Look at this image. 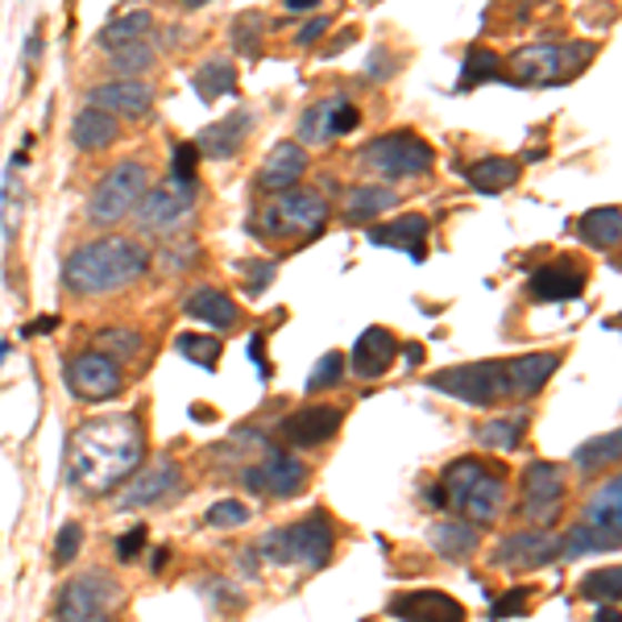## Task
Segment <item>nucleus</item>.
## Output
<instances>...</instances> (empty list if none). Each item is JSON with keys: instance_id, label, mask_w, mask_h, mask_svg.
I'll list each match as a JSON object with an SVG mask.
<instances>
[{"instance_id": "f257e3e1", "label": "nucleus", "mask_w": 622, "mask_h": 622, "mask_svg": "<svg viewBox=\"0 0 622 622\" xmlns=\"http://www.w3.org/2000/svg\"><path fill=\"white\" fill-rule=\"evenodd\" d=\"M146 457V432L138 415H104L88 420L71 440V469L67 478L83 494H104L121 485Z\"/></svg>"}, {"instance_id": "f03ea898", "label": "nucleus", "mask_w": 622, "mask_h": 622, "mask_svg": "<svg viewBox=\"0 0 622 622\" xmlns=\"http://www.w3.org/2000/svg\"><path fill=\"white\" fill-rule=\"evenodd\" d=\"M150 270V249L133 241V237H96L83 241L67 253L62 262V287L71 295L96 299V295H117L129 282H138Z\"/></svg>"}, {"instance_id": "7ed1b4c3", "label": "nucleus", "mask_w": 622, "mask_h": 622, "mask_svg": "<svg viewBox=\"0 0 622 622\" xmlns=\"http://www.w3.org/2000/svg\"><path fill=\"white\" fill-rule=\"evenodd\" d=\"M337 552V528L324 511L299 519L291 528H270L258 544V556L274 560V564H299V569H324L328 560Z\"/></svg>"}, {"instance_id": "20e7f679", "label": "nucleus", "mask_w": 622, "mask_h": 622, "mask_svg": "<svg viewBox=\"0 0 622 622\" xmlns=\"http://www.w3.org/2000/svg\"><path fill=\"white\" fill-rule=\"evenodd\" d=\"M358 162L370 174H382V179H423L435 167V150L420 133L394 129V133L365 141L358 150Z\"/></svg>"}, {"instance_id": "39448f33", "label": "nucleus", "mask_w": 622, "mask_h": 622, "mask_svg": "<svg viewBox=\"0 0 622 622\" xmlns=\"http://www.w3.org/2000/svg\"><path fill=\"white\" fill-rule=\"evenodd\" d=\"M150 187V167L146 162H117L109 174H100L88 195V224L92 229H112L133 217L138 200Z\"/></svg>"}, {"instance_id": "423d86ee", "label": "nucleus", "mask_w": 622, "mask_h": 622, "mask_svg": "<svg viewBox=\"0 0 622 622\" xmlns=\"http://www.w3.org/2000/svg\"><path fill=\"white\" fill-rule=\"evenodd\" d=\"M593 62V47L576 42V47H560V42H540V47L519 50L511 62H506V76L523 88H556V83H569L573 76H581Z\"/></svg>"}, {"instance_id": "0eeeda50", "label": "nucleus", "mask_w": 622, "mask_h": 622, "mask_svg": "<svg viewBox=\"0 0 622 622\" xmlns=\"http://www.w3.org/2000/svg\"><path fill=\"white\" fill-rule=\"evenodd\" d=\"M328 195H320L315 187H287L279 195H270L262 212V233L282 241V237H320L328 229Z\"/></svg>"}, {"instance_id": "6e6552de", "label": "nucleus", "mask_w": 622, "mask_h": 622, "mask_svg": "<svg viewBox=\"0 0 622 622\" xmlns=\"http://www.w3.org/2000/svg\"><path fill=\"white\" fill-rule=\"evenodd\" d=\"M124 602L121 581L109 569H83L71 581H62L54 598V619L62 622H100Z\"/></svg>"}, {"instance_id": "1a4fd4ad", "label": "nucleus", "mask_w": 622, "mask_h": 622, "mask_svg": "<svg viewBox=\"0 0 622 622\" xmlns=\"http://www.w3.org/2000/svg\"><path fill=\"white\" fill-rule=\"evenodd\" d=\"M428 387H432L435 394L457 399V403L494 407L506 399V373H502V361H465V365L435 370L432 378H428Z\"/></svg>"}, {"instance_id": "9d476101", "label": "nucleus", "mask_w": 622, "mask_h": 622, "mask_svg": "<svg viewBox=\"0 0 622 622\" xmlns=\"http://www.w3.org/2000/svg\"><path fill=\"white\" fill-rule=\"evenodd\" d=\"M200 195V179H183V174H167L162 183H150L146 195L133 208V224L138 233H167L183 217H191Z\"/></svg>"}, {"instance_id": "9b49d317", "label": "nucleus", "mask_w": 622, "mask_h": 622, "mask_svg": "<svg viewBox=\"0 0 622 622\" xmlns=\"http://www.w3.org/2000/svg\"><path fill=\"white\" fill-rule=\"evenodd\" d=\"M67 390L83 403H109L124 390L121 361L109 358L104 349H88L79 358L67 361Z\"/></svg>"}, {"instance_id": "f8f14e48", "label": "nucleus", "mask_w": 622, "mask_h": 622, "mask_svg": "<svg viewBox=\"0 0 622 622\" xmlns=\"http://www.w3.org/2000/svg\"><path fill=\"white\" fill-rule=\"evenodd\" d=\"M556 556H560L556 535L540 528H528V531L506 535V540H498V548L490 552V564L502 569V573H535V569L552 564Z\"/></svg>"}, {"instance_id": "ddd939ff", "label": "nucleus", "mask_w": 622, "mask_h": 622, "mask_svg": "<svg viewBox=\"0 0 622 622\" xmlns=\"http://www.w3.org/2000/svg\"><path fill=\"white\" fill-rule=\"evenodd\" d=\"M358 124H361V109L349 96H328V100H315V104L303 109V117H299V141L303 146H320V141L349 138Z\"/></svg>"}, {"instance_id": "4468645a", "label": "nucleus", "mask_w": 622, "mask_h": 622, "mask_svg": "<svg viewBox=\"0 0 622 622\" xmlns=\"http://www.w3.org/2000/svg\"><path fill=\"white\" fill-rule=\"evenodd\" d=\"M241 485H245L249 494L295 498V494H303V485H308V465H303L299 457H291V452L274 449L262 465L241 469Z\"/></svg>"}, {"instance_id": "2eb2a0df", "label": "nucleus", "mask_w": 622, "mask_h": 622, "mask_svg": "<svg viewBox=\"0 0 622 622\" xmlns=\"http://www.w3.org/2000/svg\"><path fill=\"white\" fill-rule=\"evenodd\" d=\"M341 423H344L341 407L308 403V407H299V411H291V415L279 423V435L291 449H320V444H328L332 435L341 432Z\"/></svg>"}, {"instance_id": "dca6fc26", "label": "nucleus", "mask_w": 622, "mask_h": 622, "mask_svg": "<svg viewBox=\"0 0 622 622\" xmlns=\"http://www.w3.org/2000/svg\"><path fill=\"white\" fill-rule=\"evenodd\" d=\"M88 104L96 109H109L112 117H133V121H146L154 112V88L141 76H117L109 83H96L88 88Z\"/></svg>"}, {"instance_id": "f3484780", "label": "nucleus", "mask_w": 622, "mask_h": 622, "mask_svg": "<svg viewBox=\"0 0 622 622\" xmlns=\"http://www.w3.org/2000/svg\"><path fill=\"white\" fill-rule=\"evenodd\" d=\"M449 506L452 511H461L469 523H478V528L494 523L498 514H502V506H506V473L494 465H485L461 494L452 498Z\"/></svg>"}, {"instance_id": "a211bd4d", "label": "nucleus", "mask_w": 622, "mask_h": 622, "mask_svg": "<svg viewBox=\"0 0 622 622\" xmlns=\"http://www.w3.org/2000/svg\"><path fill=\"white\" fill-rule=\"evenodd\" d=\"M564 365V353L560 349H540V353H519V358L502 361V373H506V394L514 399H535L540 390L552 382V373Z\"/></svg>"}, {"instance_id": "6ab92c4d", "label": "nucleus", "mask_w": 622, "mask_h": 622, "mask_svg": "<svg viewBox=\"0 0 622 622\" xmlns=\"http://www.w3.org/2000/svg\"><path fill=\"white\" fill-rule=\"evenodd\" d=\"M303 174H308V146H303V141H279V146L265 154L253 187H258L262 195H279L287 187H295Z\"/></svg>"}, {"instance_id": "aec40b11", "label": "nucleus", "mask_w": 622, "mask_h": 622, "mask_svg": "<svg viewBox=\"0 0 622 622\" xmlns=\"http://www.w3.org/2000/svg\"><path fill=\"white\" fill-rule=\"evenodd\" d=\"M585 295V274L573 262H548L528 274V299L531 303H569Z\"/></svg>"}, {"instance_id": "412c9836", "label": "nucleus", "mask_w": 622, "mask_h": 622, "mask_svg": "<svg viewBox=\"0 0 622 622\" xmlns=\"http://www.w3.org/2000/svg\"><path fill=\"white\" fill-rule=\"evenodd\" d=\"M399 349H403V344H399V337H394L390 328L373 324V328H365L358 337V344L349 349V365H353L358 378H382V373L394 365Z\"/></svg>"}, {"instance_id": "4be33fe9", "label": "nucleus", "mask_w": 622, "mask_h": 622, "mask_svg": "<svg viewBox=\"0 0 622 622\" xmlns=\"http://www.w3.org/2000/svg\"><path fill=\"white\" fill-rule=\"evenodd\" d=\"M428 229H432L428 217L407 212V217L387 220V224H370V229H365V241H370V245L403 249V253H411L415 262H423V258H428Z\"/></svg>"}, {"instance_id": "5701e85b", "label": "nucleus", "mask_w": 622, "mask_h": 622, "mask_svg": "<svg viewBox=\"0 0 622 622\" xmlns=\"http://www.w3.org/2000/svg\"><path fill=\"white\" fill-rule=\"evenodd\" d=\"M390 619H407V622H432V619H449V622H461L465 619V606L452 598V593H440V590H415V593H403V598H394L387 606Z\"/></svg>"}, {"instance_id": "b1692460", "label": "nucleus", "mask_w": 622, "mask_h": 622, "mask_svg": "<svg viewBox=\"0 0 622 622\" xmlns=\"http://www.w3.org/2000/svg\"><path fill=\"white\" fill-rule=\"evenodd\" d=\"M249 124H253V117L249 112H229L224 121H212L208 129H200L195 133V150H200L203 158H217V162H229V158L241 150V141L249 138Z\"/></svg>"}, {"instance_id": "393cba45", "label": "nucleus", "mask_w": 622, "mask_h": 622, "mask_svg": "<svg viewBox=\"0 0 622 622\" xmlns=\"http://www.w3.org/2000/svg\"><path fill=\"white\" fill-rule=\"evenodd\" d=\"M183 315L187 320H200L203 328H212V332H233L237 320H241V311L237 303L220 287H200V291H191L183 303Z\"/></svg>"}, {"instance_id": "a878e982", "label": "nucleus", "mask_w": 622, "mask_h": 622, "mask_svg": "<svg viewBox=\"0 0 622 622\" xmlns=\"http://www.w3.org/2000/svg\"><path fill=\"white\" fill-rule=\"evenodd\" d=\"M117 138H121V124H117V117H112L109 109H96V104H88V109H79L76 121H71V146L83 150V154L109 150Z\"/></svg>"}, {"instance_id": "bb28decb", "label": "nucleus", "mask_w": 622, "mask_h": 622, "mask_svg": "<svg viewBox=\"0 0 622 622\" xmlns=\"http://www.w3.org/2000/svg\"><path fill=\"white\" fill-rule=\"evenodd\" d=\"M179 478H183V469L174 465V461H162V465H154L150 473H141L138 482L124 490L121 506H124V511H138V506H154V502H162V498H171L174 490H179Z\"/></svg>"}, {"instance_id": "cd10ccee", "label": "nucleus", "mask_w": 622, "mask_h": 622, "mask_svg": "<svg viewBox=\"0 0 622 622\" xmlns=\"http://www.w3.org/2000/svg\"><path fill=\"white\" fill-rule=\"evenodd\" d=\"M519 174H523V162L502 158V154H485L465 167V183L473 187V191H482V195H498V191H506V187L519 183Z\"/></svg>"}, {"instance_id": "c85d7f7f", "label": "nucleus", "mask_w": 622, "mask_h": 622, "mask_svg": "<svg viewBox=\"0 0 622 622\" xmlns=\"http://www.w3.org/2000/svg\"><path fill=\"white\" fill-rule=\"evenodd\" d=\"M428 540H432L435 556L465 560V556L478 552V544H482V531H478V523H469V519H440V523L428 531Z\"/></svg>"}, {"instance_id": "c756f323", "label": "nucleus", "mask_w": 622, "mask_h": 622, "mask_svg": "<svg viewBox=\"0 0 622 622\" xmlns=\"http://www.w3.org/2000/svg\"><path fill=\"white\" fill-rule=\"evenodd\" d=\"M399 203V191L382 183H358L344 191V217L353 224H365V220H378L382 212H390Z\"/></svg>"}, {"instance_id": "7c9ffc66", "label": "nucleus", "mask_w": 622, "mask_h": 622, "mask_svg": "<svg viewBox=\"0 0 622 622\" xmlns=\"http://www.w3.org/2000/svg\"><path fill=\"white\" fill-rule=\"evenodd\" d=\"M585 523L614 535V540H622V482L619 478H606V482L593 490L590 506H585Z\"/></svg>"}, {"instance_id": "2f4dec72", "label": "nucleus", "mask_w": 622, "mask_h": 622, "mask_svg": "<svg viewBox=\"0 0 622 622\" xmlns=\"http://www.w3.org/2000/svg\"><path fill=\"white\" fill-rule=\"evenodd\" d=\"M528 411H511V415H498V420H485L482 428H473V440L490 452H514L528 435Z\"/></svg>"}, {"instance_id": "473e14b6", "label": "nucleus", "mask_w": 622, "mask_h": 622, "mask_svg": "<svg viewBox=\"0 0 622 622\" xmlns=\"http://www.w3.org/2000/svg\"><path fill=\"white\" fill-rule=\"evenodd\" d=\"M576 237L593 249H619V241H622L619 203H606V208H593V212H585V217L576 220Z\"/></svg>"}, {"instance_id": "72a5a7b5", "label": "nucleus", "mask_w": 622, "mask_h": 622, "mask_svg": "<svg viewBox=\"0 0 622 622\" xmlns=\"http://www.w3.org/2000/svg\"><path fill=\"white\" fill-rule=\"evenodd\" d=\"M564 465L556 461H531L523 469V502H564Z\"/></svg>"}, {"instance_id": "f704fd0d", "label": "nucleus", "mask_w": 622, "mask_h": 622, "mask_svg": "<svg viewBox=\"0 0 622 622\" xmlns=\"http://www.w3.org/2000/svg\"><path fill=\"white\" fill-rule=\"evenodd\" d=\"M619 544L622 540H614V535H606V531L590 528L585 519H576L573 528L564 531V540H556V552L560 556L576 560V556H593V552H619Z\"/></svg>"}, {"instance_id": "c9c22d12", "label": "nucleus", "mask_w": 622, "mask_h": 622, "mask_svg": "<svg viewBox=\"0 0 622 622\" xmlns=\"http://www.w3.org/2000/svg\"><path fill=\"white\" fill-rule=\"evenodd\" d=\"M150 30H154V17L146 13V9H129V13L112 17L109 26L96 33V42H100V47H109V50H117V47H129V42H141V38H146Z\"/></svg>"}, {"instance_id": "e433bc0d", "label": "nucleus", "mask_w": 622, "mask_h": 622, "mask_svg": "<svg viewBox=\"0 0 622 622\" xmlns=\"http://www.w3.org/2000/svg\"><path fill=\"white\" fill-rule=\"evenodd\" d=\"M610 465H619V428H610L606 435H593V440L573 449L576 473H602Z\"/></svg>"}, {"instance_id": "4c0bfd02", "label": "nucleus", "mask_w": 622, "mask_h": 622, "mask_svg": "<svg viewBox=\"0 0 622 622\" xmlns=\"http://www.w3.org/2000/svg\"><path fill=\"white\" fill-rule=\"evenodd\" d=\"M195 92H200V100H208V104H217L220 96H233L237 92V67L229 59H208L195 71Z\"/></svg>"}, {"instance_id": "58836bf2", "label": "nucleus", "mask_w": 622, "mask_h": 622, "mask_svg": "<svg viewBox=\"0 0 622 622\" xmlns=\"http://www.w3.org/2000/svg\"><path fill=\"white\" fill-rule=\"evenodd\" d=\"M490 79H506V62H502V54H494V50H485V47H469L457 88H461V92H469V88L490 83Z\"/></svg>"}, {"instance_id": "ea45409f", "label": "nucleus", "mask_w": 622, "mask_h": 622, "mask_svg": "<svg viewBox=\"0 0 622 622\" xmlns=\"http://www.w3.org/2000/svg\"><path fill=\"white\" fill-rule=\"evenodd\" d=\"M344 370H349V358H344L341 349L324 353V358L311 365L308 378H303V394H324V390H337L341 387Z\"/></svg>"}, {"instance_id": "a19ab883", "label": "nucleus", "mask_w": 622, "mask_h": 622, "mask_svg": "<svg viewBox=\"0 0 622 622\" xmlns=\"http://www.w3.org/2000/svg\"><path fill=\"white\" fill-rule=\"evenodd\" d=\"M174 353H183L191 365H203V370H217L224 344L217 337H203V332H179L174 337Z\"/></svg>"}, {"instance_id": "79ce46f5", "label": "nucleus", "mask_w": 622, "mask_h": 622, "mask_svg": "<svg viewBox=\"0 0 622 622\" xmlns=\"http://www.w3.org/2000/svg\"><path fill=\"white\" fill-rule=\"evenodd\" d=\"M96 349H104V353L117 361H129V358H141L146 337L133 332V328H100V332H96Z\"/></svg>"}, {"instance_id": "37998d69", "label": "nucleus", "mask_w": 622, "mask_h": 622, "mask_svg": "<svg viewBox=\"0 0 622 622\" xmlns=\"http://www.w3.org/2000/svg\"><path fill=\"white\" fill-rule=\"evenodd\" d=\"M150 67H154V50L146 47V38H141V42H129V47H117L109 59L112 76H146Z\"/></svg>"}, {"instance_id": "c03bdc74", "label": "nucleus", "mask_w": 622, "mask_h": 622, "mask_svg": "<svg viewBox=\"0 0 622 622\" xmlns=\"http://www.w3.org/2000/svg\"><path fill=\"white\" fill-rule=\"evenodd\" d=\"M622 593V569L619 564H610V569H598L581 581V598H590V602H619Z\"/></svg>"}, {"instance_id": "a18cd8bd", "label": "nucleus", "mask_w": 622, "mask_h": 622, "mask_svg": "<svg viewBox=\"0 0 622 622\" xmlns=\"http://www.w3.org/2000/svg\"><path fill=\"white\" fill-rule=\"evenodd\" d=\"M249 523V506L241 502V498H220V502H212L208 511H203V528H245Z\"/></svg>"}, {"instance_id": "49530a36", "label": "nucleus", "mask_w": 622, "mask_h": 622, "mask_svg": "<svg viewBox=\"0 0 622 622\" xmlns=\"http://www.w3.org/2000/svg\"><path fill=\"white\" fill-rule=\"evenodd\" d=\"M200 262V245L195 241H183V245H167L158 253V270L162 274H183L187 265Z\"/></svg>"}, {"instance_id": "de8ad7c7", "label": "nucleus", "mask_w": 622, "mask_h": 622, "mask_svg": "<svg viewBox=\"0 0 622 622\" xmlns=\"http://www.w3.org/2000/svg\"><path fill=\"white\" fill-rule=\"evenodd\" d=\"M79 548H83V528H79L76 519H71V523H62L59 535H54V564H59V569H67V564L79 556Z\"/></svg>"}, {"instance_id": "09e8293b", "label": "nucleus", "mask_w": 622, "mask_h": 622, "mask_svg": "<svg viewBox=\"0 0 622 622\" xmlns=\"http://www.w3.org/2000/svg\"><path fill=\"white\" fill-rule=\"evenodd\" d=\"M528 602H531L528 585H514L511 593H502L494 606H490V619H523V614H528Z\"/></svg>"}, {"instance_id": "8fccbe9b", "label": "nucleus", "mask_w": 622, "mask_h": 622, "mask_svg": "<svg viewBox=\"0 0 622 622\" xmlns=\"http://www.w3.org/2000/svg\"><path fill=\"white\" fill-rule=\"evenodd\" d=\"M146 540H150V531H146V523H138V528H129L121 535V540H117V560H121V564H133V560L141 556V552H146Z\"/></svg>"}, {"instance_id": "3c124183", "label": "nucleus", "mask_w": 622, "mask_h": 622, "mask_svg": "<svg viewBox=\"0 0 622 622\" xmlns=\"http://www.w3.org/2000/svg\"><path fill=\"white\" fill-rule=\"evenodd\" d=\"M560 506H564V502H523V506H519V519H528L531 528H552L560 519Z\"/></svg>"}, {"instance_id": "603ef678", "label": "nucleus", "mask_w": 622, "mask_h": 622, "mask_svg": "<svg viewBox=\"0 0 622 622\" xmlns=\"http://www.w3.org/2000/svg\"><path fill=\"white\" fill-rule=\"evenodd\" d=\"M195 158H200V150H195L191 141H183V146H174V150H171V174L195 179Z\"/></svg>"}, {"instance_id": "864d4df0", "label": "nucleus", "mask_w": 622, "mask_h": 622, "mask_svg": "<svg viewBox=\"0 0 622 622\" xmlns=\"http://www.w3.org/2000/svg\"><path fill=\"white\" fill-rule=\"evenodd\" d=\"M249 274V282H245V291L249 295H262L265 287H270V279H274V262H262V265H253V262H245L241 265Z\"/></svg>"}, {"instance_id": "5fc2aeb1", "label": "nucleus", "mask_w": 622, "mask_h": 622, "mask_svg": "<svg viewBox=\"0 0 622 622\" xmlns=\"http://www.w3.org/2000/svg\"><path fill=\"white\" fill-rule=\"evenodd\" d=\"M328 26H332V17H311L308 26L295 33V47H303V50L315 47V42H320V38L328 33Z\"/></svg>"}, {"instance_id": "6e6d98bb", "label": "nucleus", "mask_w": 622, "mask_h": 622, "mask_svg": "<svg viewBox=\"0 0 622 622\" xmlns=\"http://www.w3.org/2000/svg\"><path fill=\"white\" fill-rule=\"evenodd\" d=\"M233 38L237 47H241V54H258V30H253V21H241Z\"/></svg>"}, {"instance_id": "4d7b16f0", "label": "nucleus", "mask_w": 622, "mask_h": 622, "mask_svg": "<svg viewBox=\"0 0 622 622\" xmlns=\"http://www.w3.org/2000/svg\"><path fill=\"white\" fill-rule=\"evenodd\" d=\"M59 328V315H38L30 328H26V337H47V332H54Z\"/></svg>"}, {"instance_id": "13d9d810", "label": "nucleus", "mask_w": 622, "mask_h": 622, "mask_svg": "<svg viewBox=\"0 0 622 622\" xmlns=\"http://www.w3.org/2000/svg\"><path fill=\"white\" fill-rule=\"evenodd\" d=\"M262 344H265V337H262V332H253V337H249V358L258 361V370H262V373H270V370H265V353H262Z\"/></svg>"}, {"instance_id": "bf43d9fd", "label": "nucleus", "mask_w": 622, "mask_h": 622, "mask_svg": "<svg viewBox=\"0 0 622 622\" xmlns=\"http://www.w3.org/2000/svg\"><path fill=\"white\" fill-rule=\"evenodd\" d=\"M38 50H42V33H30V42H26V62H38Z\"/></svg>"}, {"instance_id": "052dcab7", "label": "nucleus", "mask_w": 622, "mask_h": 622, "mask_svg": "<svg viewBox=\"0 0 622 622\" xmlns=\"http://www.w3.org/2000/svg\"><path fill=\"white\" fill-rule=\"evenodd\" d=\"M399 353H403V349H399ZM403 358H407V365H420V361H423V349H420V344H407Z\"/></svg>"}, {"instance_id": "680f3d73", "label": "nucleus", "mask_w": 622, "mask_h": 622, "mask_svg": "<svg viewBox=\"0 0 622 622\" xmlns=\"http://www.w3.org/2000/svg\"><path fill=\"white\" fill-rule=\"evenodd\" d=\"M315 4H320V0H287L291 13H303V9H315Z\"/></svg>"}, {"instance_id": "e2e57ef3", "label": "nucleus", "mask_w": 622, "mask_h": 622, "mask_svg": "<svg viewBox=\"0 0 622 622\" xmlns=\"http://www.w3.org/2000/svg\"><path fill=\"white\" fill-rule=\"evenodd\" d=\"M9 353H13V344H9V341H0V365H4V358H9Z\"/></svg>"}, {"instance_id": "0e129e2a", "label": "nucleus", "mask_w": 622, "mask_h": 622, "mask_svg": "<svg viewBox=\"0 0 622 622\" xmlns=\"http://www.w3.org/2000/svg\"><path fill=\"white\" fill-rule=\"evenodd\" d=\"M187 9H203V4H208V0H183Z\"/></svg>"}, {"instance_id": "69168bd1", "label": "nucleus", "mask_w": 622, "mask_h": 622, "mask_svg": "<svg viewBox=\"0 0 622 622\" xmlns=\"http://www.w3.org/2000/svg\"><path fill=\"white\" fill-rule=\"evenodd\" d=\"M523 4H548V0H523Z\"/></svg>"}]
</instances>
